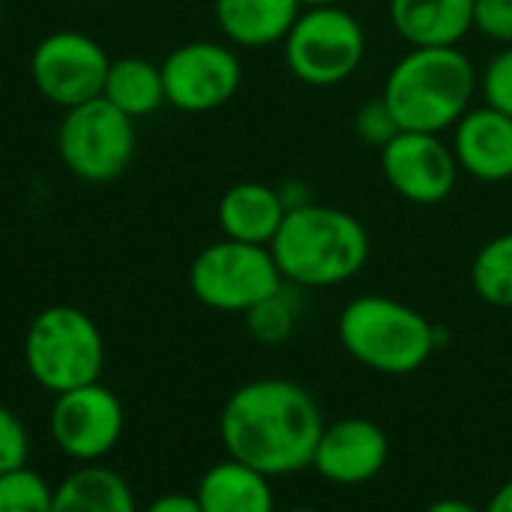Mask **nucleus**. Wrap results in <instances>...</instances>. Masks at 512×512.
<instances>
[{"instance_id": "nucleus-16", "label": "nucleus", "mask_w": 512, "mask_h": 512, "mask_svg": "<svg viewBox=\"0 0 512 512\" xmlns=\"http://www.w3.org/2000/svg\"><path fill=\"white\" fill-rule=\"evenodd\" d=\"M285 204L279 198L276 186L267 183H237L231 186L216 207L219 228L228 240L240 243H255V246H270L282 219H285Z\"/></svg>"}, {"instance_id": "nucleus-4", "label": "nucleus", "mask_w": 512, "mask_h": 512, "mask_svg": "<svg viewBox=\"0 0 512 512\" xmlns=\"http://www.w3.org/2000/svg\"><path fill=\"white\" fill-rule=\"evenodd\" d=\"M348 357L378 375H414L441 345L438 327L414 306L384 297H354L336 321Z\"/></svg>"}, {"instance_id": "nucleus-6", "label": "nucleus", "mask_w": 512, "mask_h": 512, "mask_svg": "<svg viewBox=\"0 0 512 512\" xmlns=\"http://www.w3.org/2000/svg\"><path fill=\"white\" fill-rule=\"evenodd\" d=\"M189 288L195 300L213 312L246 315L261 300L285 288L270 246L216 240L189 264Z\"/></svg>"}, {"instance_id": "nucleus-32", "label": "nucleus", "mask_w": 512, "mask_h": 512, "mask_svg": "<svg viewBox=\"0 0 512 512\" xmlns=\"http://www.w3.org/2000/svg\"><path fill=\"white\" fill-rule=\"evenodd\" d=\"M285 512H321V510H315V507H294V510H285Z\"/></svg>"}, {"instance_id": "nucleus-26", "label": "nucleus", "mask_w": 512, "mask_h": 512, "mask_svg": "<svg viewBox=\"0 0 512 512\" xmlns=\"http://www.w3.org/2000/svg\"><path fill=\"white\" fill-rule=\"evenodd\" d=\"M30 459V435L15 411L0 405V474L24 468Z\"/></svg>"}, {"instance_id": "nucleus-7", "label": "nucleus", "mask_w": 512, "mask_h": 512, "mask_svg": "<svg viewBox=\"0 0 512 512\" xmlns=\"http://www.w3.org/2000/svg\"><path fill=\"white\" fill-rule=\"evenodd\" d=\"M282 45L288 72L309 87L348 81L366 57L363 24L342 6L303 9Z\"/></svg>"}, {"instance_id": "nucleus-5", "label": "nucleus", "mask_w": 512, "mask_h": 512, "mask_svg": "<svg viewBox=\"0 0 512 512\" xmlns=\"http://www.w3.org/2000/svg\"><path fill=\"white\" fill-rule=\"evenodd\" d=\"M24 366L42 390L60 396L102 378L105 339L84 309L48 306L27 327Z\"/></svg>"}, {"instance_id": "nucleus-8", "label": "nucleus", "mask_w": 512, "mask_h": 512, "mask_svg": "<svg viewBox=\"0 0 512 512\" xmlns=\"http://www.w3.org/2000/svg\"><path fill=\"white\" fill-rule=\"evenodd\" d=\"M57 153L72 177L111 183L135 156V120L102 96L66 108L57 126Z\"/></svg>"}, {"instance_id": "nucleus-19", "label": "nucleus", "mask_w": 512, "mask_h": 512, "mask_svg": "<svg viewBox=\"0 0 512 512\" xmlns=\"http://www.w3.org/2000/svg\"><path fill=\"white\" fill-rule=\"evenodd\" d=\"M51 512H141L129 483L102 465H81L54 486Z\"/></svg>"}, {"instance_id": "nucleus-30", "label": "nucleus", "mask_w": 512, "mask_h": 512, "mask_svg": "<svg viewBox=\"0 0 512 512\" xmlns=\"http://www.w3.org/2000/svg\"><path fill=\"white\" fill-rule=\"evenodd\" d=\"M483 512H512V480H507L483 507Z\"/></svg>"}, {"instance_id": "nucleus-11", "label": "nucleus", "mask_w": 512, "mask_h": 512, "mask_svg": "<svg viewBox=\"0 0 512 512\" xmlns=\"http://www.w3.org/2000/svg\"><path fill=\"white\" fill-rule=\"evenodd\" d=\"M165 102L186 114H204L228 105L243 84V63L225 42L177 45L162 63Z\"/></svg>"}, {"instance_id": "nucleus-28", "label": "nucleus", "mask_w": 512, "mask_h": 512, "mask_svg": "<svg viewBox=\"0 0 512 512\" xmlns=\"http://www.w3.org/2000/svg\"><path fill=\"white\" fill-rule=\"evenodd\" d=\"M141 512H201L195 495H186V492H168V495H159L153 498Z\"/></svg>"}, {"instance_id": "nucleus-22", "label": "nucleus", "mask_w": 512, "mask_h": 512, "mask_svg": "<svg viewBox=\"0 0 512 512\" xmlns=\"http://www.w3.org/2000/svg\"><path fill=\"white\" fill-rule=\"evenodd\" d=\"M246 330L255 342L267 345V348H276V345H285L294 330H297V303L294 297L288 294V282L282 291H276L273 297L261 300L258 306H252L246 312Z\"/></svg>"}, {"instance_id": "nucleus-20", "label": "nucleus", "mask_w": 512, "mask_h": 512, "mask_svg": "<svg viewBox=\"0 0 512 512\" xmlns=\"http://www.w3.org/2000/svg\"><path fill=\"white\" fill-rule=\"evenodd\" d=\"M102 99H108L117 111L132 120H141L165 105V81L162 66L147 57H120L111 60Z\"/></svg>"}, {"instance_id": "nucleus-15", "label": "nucleus", "mask_w": 512, "mask_h": 512, "mask_svg": "<svg viewBox=\"0 0 512 512\" xmlns=\"http://www.w3.org/2000/svg\"><path fill=\"white\" fill-rule=\"evenodd\" d=\"M474 0H390L396 33L411 48H456L471 24Z\"/></svg>"}, {"instance_id": "nucleus-24", "label": "nucleus", "mask_w": 512, "mask_h": 512, "mask_svg": "<svg viewBox=\"0 0 512 512\" xmlns=\"http://www.w3.org/2000/svg\"><path fill=\"white\" fill-rule=\"evenodd\" d=\"M477 87L489 108L512 117V45H504L498 54L489 57L483 72L477 75Z\"/></svg>"}, {"instance_id": "nucleus-25", "label": "nucleus", "mask_w": 512, "mask_h": 512, "mask_svg": "<svg viewBox=\"0 0 512 512\" xmlns=\"http://www.w3.org/2000/svg\"><path fill=\"white\" fill-rule=\"evenodd\" d=\"M402 132V126L396 123L390 105L384 102V96L369 99L357 108L354 114V135L360 138V144L366 147H387L396 135Z\"/></svg>"}, {"instance_id": "nucleus-17", "label": "nucleus", "mask_w": 512, "mask_h": 512, "mask_svg": "<svg viewBox=\"0 0 512 512\" xmlns=\"http://www.w3.org/2000/svg\"><path fill=\"white\" fill-rule=\"evenodd\" d=\"M300 12V0H213L219 30L240 48H267L282 42Z\"/></svg>"}, {"instance_id": "nucleus-27", "label": "nucleus", "mask_w": 512, "mask_h": 512, "mask_svg": "<svg viewBox=\"0 0 512 512\" xmlns=\"http://www.w3.org/2000/svg\"><path fill=\"white\" fill-rule=\"evenodd\" d=\"M471 24L486 39L512 45V0H474Z\"/></svg>"}, {"instance_id": "nucleus-12", "label": "nucleus", "mask_w": 512, "mask_h": 512, "mask_svg": "<svg viewBox=\"0 0 512 512\" xmlns=\"http://www.w3.org/2000/svg\"><path fill=\"white\" fill-rule=\"evenodd\" d=\"M381 171L396 195L411 204H441L459 183V162L450 144L432 132H399L381 147Z\"/></svg>"}, {"instance_id": "nucleus-31", "label": "nucleus", "mask_w": 512, "mask_h": 512, "mask_svg": "<svg viewBox=\"0 0 512 512\" xmlns=\"http://www.w3.org/2000/svg\"><path fill=\"white\" fill-rule=\"evenodd\" d=\"M303 9H315V6H339V0H300Z\"/></svg>"}, {"instance_id": "nucleus-3", "label": "nucleus", "mask_w": 512, "mask_h": 512, "mask_svg": "<svg viewBox=\"0 0 512 512\" xmlns=\"http://www.w3.org/2000/svg\"><path fill=\"white\" fill-rule=\"evenodd\" d=\"M477 69L459 48H411L384 81V102L405 132L453 129L477 93Z\"/></svg>"}, {"instance_id": "nucleus-13", "label": "nucleus", "mask_w": 512, "mask_h": 512, "mask_svg": "<svg viewBox=\"0 0 512 512\" xmlns=\"http://www.w3.org/2000/svg\"><path fill=\"white\" fill-rule=\"evenodd\" d=\"M390 462L387 432L366 417H345L327 423L315 447L312 471L333 486H366Z\"/></svg>"}, {"instance_id": "nucleus-18", "label": "nucleus", "mask_w": 512, "mask_h": 512, "mask_svg": "<svg viewBox=\"0 0 512 512\" xmlns=\"http://www.w3.org/2000/svg\"><path fill=\"white\" fill-rule=\"evenodd\" d=\"M195 501L201 512H279L270 477L237 459L210 465L198 480Z\"/></svg>"}, {"instance_id": "nucleus-10", "label": "nucleus", "mask_w": 512, "mask_h": 512, "mask_svg": "<svg viewBox=\"0 0 512 512\" xmlns=\"http://www.w3.org/2000/svg\"><path fill=\"white\" fill-rule=\"evenodd\" d=\"M120 396L102 381L54 396L48 432L54 447L75 465H99L123 438Z\"/></svg>"}, {"instance_id": "nucleus-2", "label": "nucleus", "mask_w": 512, "mask_h": 512, "mask_svg": "<svg viewBox=\"0 0 512 512\" xmlns=\"http://www.w3.org/2000/svg\"><path fill=\"white\" fill-rule=\"evenodd\" d=\"M270 252L288 285L336 288L366 267L372 240L354 213L312 201L285 213Z\"/></svg>"}, {"instance_id": "nucleus-14", "label": "nucleus", "mask_w": 512, "mask_h": 512, "mask_svg": "<svg viewBox=\"0 0 512 512\" xmlns=\"http://www.w3.org/2000/svg\"><path fill=\"white\" fill-rule=\"evenodd\" d=\"M453 153L459 171L480 183L512 180V117L483 105L465 111L453 126Z\"/></svg>"}, {"instance_id": "nucleus-21", "label": "nucleus", "mask_w": 512, "mask_h": 512, "mask_svg": "<svg viewBox=\"0 0 512 512\" xmlns=\"http://www.w3.org/2000/svg\"><path fill=\"white\" fill-rule=\"evenodd\" d=\"M477 297L495 309H512V231L492 237L471 264Z\"/></svg>"}, {"instance_id": "nucleus-23", "label": "nucleus", "mask_w": 512, "mask_h": 512, "mask_svg": "<svg viewBox=\"0 0 512 512\" xmlns=\"http://www.w3.org/2000/svg\"><path fill=\"white\" fill-rule=\"evenodd\" d=\"M54 486L33 468L0 474V512H51Z\"/></svg>"}, {"instance_id": "nucleus-9", "label": "nucleus", "mask_w": 512, "mask_h": 512, "mask_svg": "<svg viewBox=\"0 0 512 512\" xmlns=\"http://www.w3.org/2000/svg\"><path fill=\"white\" fill-rule=\"evenodd\" d=\"M111 57L81 30H54L42 36L30 54V78L51 105L75 108L102 96Z\"/></svg>"}, {"instance_id": "nucleus-1", "label": "nucleus", "mask_w": 512, "mask_h": 512, "mask_svg": "<svg viewBox=\"0 0 512 512\" xmlns=\"http://www.w3.org/2000/svg\"><path fill=\"white\" fill-rule=\"evenodd\" d=\"M324 426L318 399L291 378L246 381L225 399L219 414V438L228 459L270 480L312 468Z\"/></svg>"}, {"instance_id": "nucleus-29", "label": "nucleus", "mask_w": 512, "mask_h": 512, "mask_svg": "<svg viewBox=\"0 0 512 512\" xmlns=\"http://www.w3.org/2000/svg\"><path fill=\"white\" fill-rule=\"evenodd\" d=\"M423 512H483L480 507H474V504H468V501H462V498H438V501H432L429 507Z\"/></svg>"}]
</instances>
